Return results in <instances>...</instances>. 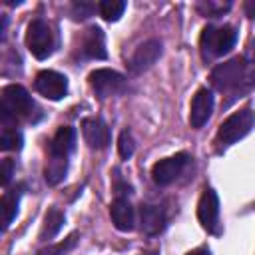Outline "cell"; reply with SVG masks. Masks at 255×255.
<instances>
[{"mask_svg":"<svg viewBox=\"0 0 255 255\" xmlns=\"http://www.w3.org/2000/svg\"><path fill=\"white\" fill-rule=\"evenodd\" d=\"M64 225V213L56 207L48 209L46 217H44V225H42V231H40V239L42 241H50L52 237L58 235V231L62 229Z\"/></svg>","mask_w":255,"mask_h":255,"instance_id":"e0dca14e","label":"cell"},{"mask_svg":"<svg viewBox=\"0 0 255 255\" xmlns=\"http://www.w3.org/2000/svg\"><path fill=\"white\" fill-rule=\"evenodd\" d=\"M82 135L84 141L92 147V149H104L110 143V128L106 126V122L102 118H86L82 122Z\"/></svg>","mask_w":255,"mask_h":255,"instance_id":"7c38bea8","label":"cell"},{"mask_svg":"<svg viewBox=\"0 0 255 255\" xmlns=\"http://www.w3.org/2000/svg\"><path fill=\"white\" fill-rule=\"evenodd\" d=\"M34 88L40 96L56 102L68 94V78L54 70H42L34 80Z\"/></svg>","mask_w":255,"mask_h":255,"instance_id":"52a82bcc","label":"cell"},{"mask_svg":"<svg viewBox=\"0 0 255 255\" xmlns=\"http://www.w3.org/2000/svg\"><path fill=\"white\" fill-rule=\"evenodd\" d=\"M66 171H68V159L48 157V163H46V169H44V179H46L48 185H58L66 177Z\"/></svg>","mask_w":255,"mask_h":255,"instance_id":"d6986e66","label":"cell"},{"mask_svg":"<svg viewBox=\"0 0 255 255\" xmlns=\"http://www.w3.org/2000/svg\"><path fill=\"white\" fill-rule=\"evenodd\" d=\"M74 147H76V129L70 126H64L56 131V135L50 143V149H48V157L68 159L70 153L74 151Z\"/></svg>","mask_w":255,"mask_h":255,"instance_id":"4fadbf2b","label":"cell"},{"mask_svg":"<svg viewBox=\"0 0 255 255\" xmlns=\"http://www.w3.org/2000/svg\"><path fill=\"white\" fill-rule=\"evenodd\" d=\"M88 82L92 86V90L100 96V98H110V96H118L126 90V78L110 68H98L94 72H90Z\"/></svg>","mask_w":255,"mask_h":255,"instance_id":"8992f818","label":"cell"},{"mask_svg":"<svg viewBox=\"0 0 255 255\" xmlns=\"http://www.w3.org/2000/svg\"><path fill=\"white\" fill-rule=\"evenodd\" d=\"M231 8V4H221V2H199L197 4V10L203 14V16H211V18H217L221 16L223 12H227Z\"/></svg>","mask_w":255,"mask_h":255,"instance_id":"603a6c76","label":"cell"},{"mask_svg":"<svg viewBox=\"0 0 255 255\" xmlns=\"http://www.w3.org/2000/svg\"><path fill=\"white\" fill-rule=\"evenodd\" d=\"M110 215H112V221H114L116 229H120V231H131L133 229L135 213H133L131 203L126 197H116L114 199V203L110 205Z\"/></svg>","mask_w":255,"mask_h":255,"instance_id":"9a60e30c","label":"cell"},{"mask_svg":"<svg viewBox=\"0 0 255 255\" xmlns=\"http://www.w3.org/2000/svg\"><path fill=\"white\" fill-rule=\"evenodd\" d=\"M34 110V102L30 98V94L18 86V84H10L2 90V104H0V112H2V124L4 128H12L10 124H16L18 118H30Z\"/></svg>","mask_w":255,"mask_h":255,"instance_id":"7a4b0ae2","label":"cell"},{"mask_svg":"<svg viewBox=\"0 0 255 255\" xmlns=\"http://www.w3.org/2000/svg\"><path fill=\"white\" fill-rule=\"evenodd\" d=\"M159 56H161V42L155 40V38L145 40L143 44H139L135 48V52H133V56H131V60L128 64L129 72L131 74H141V72L149 70L157 62Z\"/></svg>","mask_w":255,"mask_h":255,"instance_id":"30bf717a","label":"cell"},{"mask_svg":"<svg viewBox=\"0 0 255 255\" xmlns=\"http://www.w3.org/2000/svg\"><path fill=\"white\" fill-rule=\"evenodd\" d=\"M185 255H211V251L207 247H199V249H193V251H189Z\"/></svg>","mask_w":255,"mask_h":255,"instance_id":"4316f807","label":"cell"},{"mask_svg":"<svg viewBox=\"0 0 255 255\" xmlns=\"http://www.w3.org/2000/svg\"><path fill=\"white\" fill-rule=\"evenodd\" d=\"M197 219L205 231L215 233V235L219 233V197L211 187L203 189V193L199 197Z\"/></svg>","mask_w":255,"mask_h":255,"instance_id":"ba28073f","label":"cell"},{"mask_svg":"<svg viewBox=\"0 0 255 255\" xmlns=\"http://www.w3.org/2000/svg\"><path fill=\"white\" fill-rule=\"evenodd\" d=\"M92 10H94V6L92 4H86V2H76L74 4V18H88L90 14H92Z\"/></svg>","mask_w":255,"mask_h":255,"instance_id":"cb8c5ba5","label":"cell"},{"mask_svg":"<svg viewBox=\"0 0 255 255\" xmlns=\"http://www.w3.org/2000/svg\"><path fill=\"white\" fill-rule=\"evenodd\" d=\"M12 169H14L12 159H4V161H2V185H4V187H6V185L10 183V179H12Z\"/></svg>","mask_w":255,"mask_h":255,"instance_id":"d4e9b609","label":"cell"},{"mask_svg":"<svg viewBox=\"0 0 255 255\" xmlns=\"http://www.w3.org/2000/svg\"><path fill=\"white\" fill-rule=\"evenodd\" d=\"M213 94L211 90L207 88H199L191 100V106H189V124L191 128L199 129L207 124V120L211 118V112H213Z\"/></svg>","mask_w":255,"mask_h":255,"instance_id":"8fae6325","label":"cell"},{"mask_svg":"<svg viewBox=\"0 0 255 255\" xmlns=\"http://www.w3.org/2000/svg\"><path fill=\"white\" fill-rule=\"evenodd\" d=\"M139 221H141V229L147 235H157L165 225V213L157 205H141Z\"/></svg>","mask_w":255,"mask_h":255,"instance_id":"2e32d148","label":"cell"},{"mask_svg":"<svg viewBox=\"0 0 255 255\" xmlns=\"http://www.w3.org/2000/svg\"><path fill=\"white\" fill-rule=\"evenodd\" d=\"M189 161V155L185 151L181 153H175L171 157H165V159H159L157 163H153L151 167V177L157 185H169L173 179L179 177V173L183 171V167L187 165Z\"/></svg>","mask_w":255,"mask_h":255,"instance_id":"9c48e42d","label":"cell"},{"mask_svg":"<svg viewBox=\"0 0 255 255\" xmlns=\"http://www.w3.org/2000/svg\"><path fill=\"white\" fill-rule=\"evenodd\" d=\"M0 147L4 151L20 149L22 147V133L16 128H4L2 129V135H0Z\"/></svg>","mask_w":255,"mask_h":255,"instance_id":"44dd1931","label":"cell"},{"mask_svg":"<svg viewBox=\"0 0 255 255\" xmlns=\"http://www.w3.org/2000/svg\"><path fill=\"white\" fill-rule=\"evenodd\" d=\"M255 126V112L249 108H243L235 114H231L225 122H221L217 135H215V143L219 149H225L229 145H233L235 141H239L241 137H245Z\"/></svg>","mask_w":255,"mask_h":255,"instance_id":"3957f363","label":"cell"},{"mask_svg":"<svg viewBox=\"0 0 255 255\" xmlns=\"http://www.w3.org/2000/svg\"><path fill=\"white\" fill-rule=\"evenodd\" d=\"M82 50H84L86 58H92V60H106V58H108L106 36H104V32H102V28L90 26V28L84 32Z\"/></svg>","mask_w":255,"mask_h":255,"instance_id":"5bb4252c","label":"cell"},{"mask_svg":"<svg viewBox=\"0 0 255 255\" xmlns=\"http://www.w3.org/2000/svg\"><path fill=\"white\" fill-rule=\"evenodd\" d=\"M20 187L18 189H10L2 195V223H4V229H8V225L12 223V219L16 217V211H18V201H20Z\"/></svg>","mask_w":255,"mask_h":255,"instance_id":"ac0fdd59","label":"cell"},{"mask_svg":"<svg viewBox=\"0 0 255 255\" xmlns=\"http://www.w3.org/2000/svg\"><path fill=\"white\" fill-rule=\"evenodd\" d=\"M211 86L219 92L243 94L255 86V64L243 56H235L211 70Z\"/></svg>","mask_w":255,"mask_h":255,"instance_id":"6da1fadb","label":"cell"},{"mask_svg":"<svg viewBox=\"0 0 255 255\" xmlns=\"http://www.w3.org/2000/svg\"><path fill=\"white\" fill-rule=\"evenodd\" d=\"M118 151H120V155H122L124 159H129V157L133 155V151H135L133 137H131V133H129L128 129H124V131L120 133V137H118Z\"/></svg>","mask_w":255,"mask_h":255,"instance_id":"7402d4cb","label":"cell"},{"mask_svg":"<svg viewBox=\"0 0 255 255\" xmlns=\"http://www.w3.org/2000/svg\"><path fill=\"white\" fill-rule=\"evenodd\" d=\"M245 14H247L249 18H255V0L245 2Z\"/></svg>","mask_w":255,"mask_h":255,"instance_id":"484cf974","label":"cell"},{"mask_svg":"<svg viewBox=\"0 0 255 255\" xmlns=\"http://www.w3.org/2000/svg\"><path fill=\"white\" fill-rule=\"evenodd\" d=\"M98 8H100V14H102L104 20L116 22V20H120V16L126 10V2H122V0H104V2H100Z\"/></svg>","mask_w":255,"mask_h":255,"instance_id":"ffe728a7","label":"cell"},{"mask_svg":"<svg viewBox=\"0 0 255 255\" xmlns=\"http://www.w3.org/2000/svg\"><path fill=\"white\" fill-rule=\"evenodd\" d=\"M237 42V30L233 26H205L199 36V48L203 58H219L227 54Z\"/></svg>","mask_w":255,"mask_h":255,"instance_id":"277c9868","label":"cell"},{"mask_svg":"<svg viewBox=\"0 0 255 255\" xmlns=\"http://www.w3.org/2000/svg\"><path fill=\"white\" fill-rule=\"evenodd\" d=\"M26 46H28L30 54L38 60H46L54 52V32L46 20L36 18L28 24Z\"/></svg>","mask_w":255,"mask_h":255,"instance_id":"5b68a950","label":"cell"}]
</instances>
